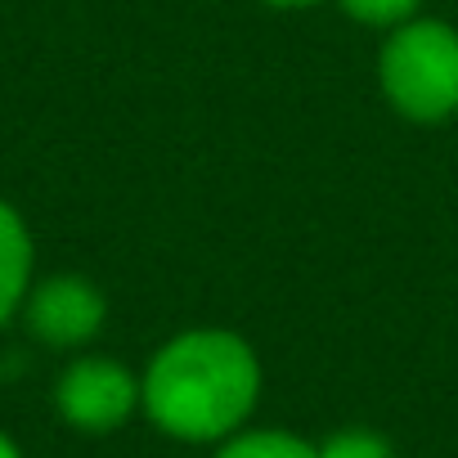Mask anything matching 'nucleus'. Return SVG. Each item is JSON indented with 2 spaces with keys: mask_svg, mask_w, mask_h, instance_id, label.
<instances>
[{
  "mask_svg": "<svg viewBox=\"0 0 458 458\" xmlns=\"http://www.w3.org/2000/svg\"><path fill=\"white\" fill-rule=\"evenodd\" d=\"M216 458H319V449L293 431H234L225 436Z\"/></svg>",
  "mask_w": 458,
  "mask_h": 458,
  "instance_id": "obj_6",
  "label": "nucleus"
},
{
  "mask_svg": "<svg viewBox=\"0 0 458 458\" xmlns=\"http://www.w3.org/2000/svg\"><path fill=\"white\" fill-rule=\"evenodd\" d=\"M0 458H23V454H19V445H14L5 431H0Z\"/></svg>",
  "mask_w": 458,
  "mask_h": 458,
  "instance_id": "obj_9",
  "label": "nucleus"
},
{
  "mask_svg": "<svg viewBox=\"0 0 458 458\" xmlns=\"http://www.w3.org/2000/svg\"><path fill=\"white\" fill-rule=\"evenodd\" d=\"M270 5H310V0H270Z\"/></svg>",
  "mask_w": 458,
  "mask_h": 458,
  "instance_id": "obj_10",
  "label": "nucleus"
},
{
  "mask_svg": "<svg viewBox=\"0 0 458 458\" xmlns=\"http://www.w3.org/2000/svg\"><path fill=\"white\" fill-rule=\"evenodd\" d=\"M32 284V239L14 207L0 202V319H10L28 301Z\"/></svg>",
  "mask_w": 458,
  "mask_h": 458,
  "instance_id": "obj_5",
  "label": "nucleus"
},
{
  "mask_svg": "<svg viewBox=\"0 0 458 458\" xmlns=\"http://www.w3.org/2000/svg\"><path fill=\"white\" fill-rule=\"evenodd\" d=\"M319 458H395L391 445L377 431H337L319 445Z\"/></svg>",
  "mask_w": 458,
  "mask_h": 458,
  "instance_id": "obj_7",
  "label": "nucleus"
},
{
  "mask_svg": "<svg viewBox=\"0 0 458 458\" xmlns=\"http://www.w3.org/2000/svg\"><path fill=\"white\" fill-rule=\"evenodd\" d=\"M382 90L413 122H440L458 108V32L436 19L400 23L382 46Z\"/></svg>",
  "mask_w": 458,
  "mask_h": 458,
  "instance_id": "obj_2",
  "label": "nucleus"
},
{
  "mask_svg": "<svg viewBox=\"0 0 458 458\" xmlns=\"http://www.w3.org/2000/svg\"><path fill=\"white\" fill-rule=\"evenodd\" d=\"M342 10L360 23H373V28H400L418 10V0H342Z\"/></svg>",
  "mask_w": 458,
  "mask_h": 458,
  "instance_id": "obj_8",
  "label": "nucleus"
},
{
  "mask_svg": "<svg viewBox=\"0 0 458 458\" xmlns=\"http://www.w3.org/2000/svg\"><path fill=\"white\" fill-rule=\"evenodd\" d=\"M261 395V364L252 346L234 333H184L166 342L144 382V413L180 440H225L243 427Z\"/></svg>",
  "mask_w": 458,
  "mask_h": 458,
  "instance_id": "obj_1",
  "label": "nucleus"
},
{
  "mask_svg": "<svg viewBox=\"0 0 458 458\" xmlns=\"http://www.w3.org/2000/svg\"><path fill=\"white\" fill-rule=\"evenodd\" d=\"M59 413L81 431H113L140 404V382L117 360H77L59 377Z\"/></svg>",
  "mask_w": 458,
  "mask_h": 458,
  "instance_id": "obj_3",
  "label": "nucleus"
},
{
  "mask_svg": "<svg viewBox=\"0 0 458 458\" xmlns=\"http://www.w3.org/2000/svg\"><path fill=\"white\" fill-rule=\"evenodd\" d=\"M99 324H104V297L77 275L46 279L28 297V328L50 346H81L99 333Z\"/></svg>",
  "mask_w": 458,
  "mask_h": 458,
  "instance_id": "obj_4",
  "label": "nucleus"
}]
</instances>
